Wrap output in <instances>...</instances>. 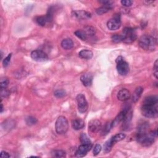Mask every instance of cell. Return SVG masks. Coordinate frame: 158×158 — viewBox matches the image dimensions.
Returning a JSON list of instances; mask_svg holds the SVG:
<instances>
[{"label": "cell", "instance_id": "1", "mask_svg": "<svg viewBox=\"0 0 158 158\" xmlns=\"http://www.w3.org/2000/svg\"><path fill=\"white\" fill-rule=\"evenodd\" d=\"M157 130L151 131L150 132H137V142L144 146H148L151 145L157 137Z\"/></svg>", "mask_w": 158, "mask_h": 158}, {"label": "cell", "instance_id": "2", "mask_svg": "<svg viewBox=\"0 0 158 158\" xmlns=\"http://www.w3.org/2000/svg\"><path fill=\"white\" fill-rule=\"evenodd\" d=\"M139 46L146 51H152L156 48V40L151 35H144L139 39Z\"/></svg>", "mask_w": 158, "mask_h": 158}, {"label": "cell", "instance_id": "3", "mask_svg": "<svg viewBox=\"0 0 158 158\" xmlns=\"http://www.w3.org/2000/svg\"><path fill=\"white\" fill-rule=\"evenodd\" d=\"M55 128L58 134L63 135L69 130V122L64 116H59L56 122Z\"/></svg>", "mask_w": 158, "mask_h": 158}, {"label": "cell", "instance_id": "4", "mask_svg": "<svg viewBox=\"0 0 158 158\" xmlns=\"http://www.w3.org/2000/svg\"><path fill=\"white\" fill-rule=\"evenodd\" d=\"M142 114L148 118H155L158 115V111L157 105L149 106L143 105L141 108Z\"/></svg>", "mask_w": 158, "mask_h": 158}, {"label": "cell", "instance_id": "5", "mask_svg": "<svg viewBox=\"0 0 158 158\" xmlns=\"http://www.w3.org/2000/svg\"><path fill=\"white\" fill-rule=\"evenodd\" d=\"M117 62V70L118 73L122 76L126 75L129 72V65L124 60L122 56H119L116 59Z\"/></svg>", "mask_w": 158, "mask_h": 158}, {"label": "cell", "instance_id": "6", "mask_svg": "<svg viewBox=\"0 0 158 158\" xmlns=\"http://www.w3.org/2000/svg\"><path fill=\"white\" fill-rule=\"evenodd\" d=\"M123 42L125 43H132L137 39V34L133 29L126 27L123 30Z\"/></svg>", "mask_w": 158, "mask_h": 158}, {"label": "cell", "instance_id": "7", "mask_svg": "<svg viewBox=\"0 0 158 158\" xmlns=\"http://www.w3.org/2000/svg\"><path fill=\"white\" fill-rule=\"evenodd\" d=\"M121 26V16L119 14H116L114 17L110 19L107 22V27L110 30H116L119 29Z\"/></svg>", "mask_w": 158, "mask_h": 158}, {"label": "cell", "instance_id": "8", "mask_svg": "<svg viewBox=\"0 0 158 158\" xmlns=\"http://www.w3.org/2000/svg\"><path fill=\"white\" fill-rule=\"evenodd\" d=\"M77 102L78 105V110L81 113H84L88 109V103L86 100L85 97L83 94H79L77 96Z\"/></svg>", "mask_w": 158, "mask_h": 158}, {"label": "cell", "instance_id": "9", "mask_svg": "<svg viewBox=\"0 0 158 158\" xmlns=\"http://www.w3.org/2000/svg\"><path fill=\"white\" fill-rule=\"evenodd\" d=\"M31 58L37 62H44L48 59V56L41 50H35L31 53Z\"/></svg>", "mask_w": 158, "mask_h": 158}, {"label": "cell", "instance_id": "10", "mask_svg": "<svg viewBox=\"0 0 158 158\" xmlns=\"http://www.w3.org/2000/svg\"><path fill=\"white\" fill-rule=\"evenodd\" d=\"M53 19V15L51 11H49L48 13L46 16H38L35 18V22L37 24L40 26H44L48 22H50Z\"/></svg>", "mask_w": 158, "mask_h": 158}, {"label": "cell", "instance_id": "11", "mask_svg": "<svg viewBox=\"0 0 158 158\" xmlns=\"http://www.w3.org/2000/svg\"><path fill=\"white\" fill-rule=\"evenodd\" d=\"M92 148V144H82L78 148L75 156L77 157H82L86 156L87 153Z\"/></svg>", "mask_w": 158, "mask_h": 158}, {"label": "cell", "instance_id": "12", "mask_svg": "<svg viewBox=\"0 0 158 158\" xmlns=\"http://www.w3.org/2000/svg\"><path fill=\"white\" fill-rule=\"evenodd\" d=\"M101 129V123L97 119L92 120L88 124V130L92 133H97Z\"/></svg>", "mask_w": 158, "mask_h": 158}, {"label": "cell", "instance_id": "13", "mask_svg": "<svg viewBox=\"0 0 158 158\" xmlns=\"http://www.w3.org/2000/svg\"><path fill=\"white\" fill-rule=\"evenodd\" d=\"M130 96H131V94H130V92H129V90L126 88H123V89H121L118 92L117 97L119 101H126L128 99H130Z\"/></svg>", "mask_w": 158, "mask_h": 158}, {"label": "cell", "instance_id": "14", "mask_svg": "<svg viewBox=\"0 0 158 158\" xmlns=\"http://www.w3.org/2000/svg\"><path fill=\"white\" fill-rule=\"evenodd\" d=\"M80 80L84 86H90L92 84L93 76L90 73L83 74L80 77Z\"/></svg>", "mask_w": 158, "mask_h": 158}, {"label": "cell", "instance_id": "15", "mask_svg": "<svg viewBox=\"0 0 158 158\" xmlns=\"http://www.w3.org/2000/svg\"><path fill=\"white\" fill-rule=\"evenodd\" d=\"M72 14L74 16L79 19H88L92 17L91 14L85 11H74Z\"/></svg>", "mask_w": 158, "mask_h": 158}, {"label": "cell", "instance_id": "16", "mask_svg": "<svg viewBox=\"0 0 158 158\" xmlns=\"http://www.w3.org/2000/svg\"><path fill=\"white\" fill-rule=\"evenodd\" d=\"M158 98L157 96H149L145 98L143 101V105H149V106H155L157 104Z\"/></svg>", "mask_w": 158, "mask_h": 158}, {"label": "cell", "instance_id": "17", "mask_svg": "<svg viewBox=\"0 0 158 158\" xmlns=\"http://www.w3.org/2000/svg\"><path fill=\"white\" fill-rule=\"evenodd\" d=\"M143 92V88L141 86H139L137 87L136 89H135V92L133 93L132 95V101L134 103H137L139 99L140 98L142 93Z\"/></svg>", "mask_w": 158, "mask_h": 158}, {"label": "cell", "instance_id": "18", "mask_svg": "<svg viewBox=\"0 0 158 158\" xmlns=\"http://www.w3.org/2000/svg\"><path fill=\"white\" fill-rule=\"evenodd\" d=\"M61 44L63 49L68 50H71L73 48L74 42L71 38H65L62 41Z\"/></svg>", "mask_w": 158, "mask_h": 158}, {"label": "cell", "instance_id": "19", "mask_svg": "<svg viewBox=\"0 0 158 158\" xmlns=\"http://www.w3.org/2000/svg\"><path fill=\"white\" fill-rule=\"evenodd\" d=\"M72 125L74 130H79L85 127V122L82 119H77L72 121Z\"/></svg>", "mask_w": 158, "mask_h": 158}, {"label": "cell", "instance_id": "20", "mask_svg": "<svg viewBox=\"0 0 158 158\" xmlns=\"http://www.w3.org/2000/svg\"><path fill=\"white\" fill-rule=\"evenodd\" d=\"M93 52L90 50H83L82 51H80L79 53V56L84 59H92L93 57Z\"/></svg>", "mask_w": 158, "mask_h": 158}, {"label": "cell", "instance_id": "21", "mask_svg": "<svg viewBox=\"0 0 158 158\" xmlns=\"http://www.w3.org/2000/svg\"><path fill=\"white\" fill-rule=\"evenodd\" d=\"M125 135L124 133H118V134L115 135L114 136H113L111 138V139H112V142L115 143L116 142L123 140L124 139H125Z\"/></svg>", "mask_w": 158, "mask_h": 158}, {"label": "cell", "instance_id": "22", "mask_svg": "<svg viewBox=\"0 0 158 158\" xmlns=\"http://www.w3.org/2000/svg\"><path fill=\"white\" fill-rule=\"evenodd\" d=\"M75 35L79 38L80 40H83V41H86L88 38V35H86V33H85V32L84 30H77L75 32Z\"/></svg>", "mask_w": 158, "mask_h": 158}, {"label": "cell", "instance_id": "23", "mask_svg": "<svg viewBox=\"0 0 158 158\" xmlns=\"http://www.w3.org/2000/svg\"><path fill=\"white\" fill-rule=\"evenodd\" d=\"M111 9H112L111 7L106 6H103L102 7H100V8H98L96 10V13L98 15H102L103 14H105V13L109 12Z\"/></svg>", "mask_w": 158, "mask_h": 158}, {"label": "cell", "instance_id": "24", "mask_svg": "<svg viewBox=\"0 0 158 158\" xmlns=\"http://www.w3.org/2000/svg\"><path fill=\"white\" fill-rule=\"evenodd\" d=\"M51 155L54 157H64L66 156V153L63 150H54L51 152Z\"/></svg>", "mask_w": 158, "mask_h": 158}, {"label": "cell", "instance_id": "25", "mask_svg": "<svg viewBox=\"0 0 158 158\" xmlns=\"http://www.w3.org/2000/svg\"><path fill=\"white\" fill-rule=\"evenodd\" d=\"M114 145V143L112 142V140L111 138V139L109 140H108L107 142H106L105 143L104 145V151L106 153H109L111 150V149H112V146H113Z\"/></svg>", "mask_w": 158, "mask_h": 158}, {"label": "cell", "instance_id": "26", "mask_svg": "<svg viewBox=\"0 0 158 158\" xmlns=\"http://www.w3.org/2000/svg\"><path fill=\"white\" fill-rule=\"evenodd\" d=\"M80 140L82 144H91L92 142L85 133H82L80 136Z\"/></svg>", "mask_w": 158, "mask_h": 158}, {"label": "cell", "instance_id": "27", "mask_svg": "<svg viewBox=\"0 0 158 158\" xmlns=\"http://www.w3.org/2000/svg\"><path fill=\"white\" fill-rule=\"evenodd\" d=\"M84 31L85 32V33H86V35L88 36H93L95 35V33H96V30L94 27H90V26H87L85 28Z\"/></svg>", "mask_w": 158, "mask_h": 158}, {"label": "cell", "instance_id": "28", "mask_svg": "<svg viewBox=\"0 0 158 158\" xmlns=\"http://www.w3.org/2000/svg\"><path fill=\"white\" fill-rule=\"evenodd\" d=\"M54 95L56 98H63L64 97H65L66 95V92H65L64 90L59 89V90H56V91L54 93Z\"/></svg>", "mask_w": 158, "mask_h": 158}, {"label": "cell", "instance_id": "29", "mask_svg": "<svg viewBox=\"0 0 158 158\" xmlns=\"http://www.w3.org/2000/svg\"><path fill=\"white\" fill-rule=\"evenodd\" d=\"M123 35H119V34H114L111 37V39L112 41L114 43H120L121 41H123Z\"/></svg>", "mask_w": 158, "mask_h": 158}, {"label": "cell", "instance_id": "30", "mask_svg": "<svg viewBox=\"0 0 158 158\" xmlns=\"http://www.w3.org/2000/svg\"><path fill=\"white\" fill-rule=\"evenodd\" d=\"M112 127V123L111 122H107L106 123V124L105 125V126L104 127V128H103V130H102V135H107L109 131L111 130V128Z\"/></svg>", "mask_w": 158, "mask_h": 158}, {"label": "cell", "instance_id": "31", "mask_svg": "<svg viewBox=\"0 0 158 158\" xmlns=\"http://www.w3.org/2000/svg\"><path fill=\"white\" fill-rule=\"evenodd\" d=\"M26 122L27 125L31 126V125H33L36 124L37 122V120L36 118H35L32 116H29L26 118Z\"/></svg>", "mask_w": 158, "mask_h": 158}, {"label": "cell", "instance_id": "32", "mask_svg": "<svg viewBox=\"0 0 158 158\" xmlns=\"http://www.w3.org/2000/svg\"><path fill=\"white\" fill-rule=\"evenodd\" d=\"M9 84V80L7 78H2L0 82V88L1 89H5Z\"/></svg>", "mask_w": 158, "mask_h": 158}, {"label": "cell", "instance_id": "33", "mask_svg": "<svg viewBox=\"0 0 158 158\" xmlns=\"http://www.w3.org/2000/svg\"><path fill=\"white\" fill-rule=\"evenodd\" d=\"M11 56H12V54H9L3 60V67H8L11 62Z\"/></svg>", "mask_w": 158, "mask_h": 158}, {"label": "cell", "instance_id": "34", "mask_svg": "<svg viewBox=\"0 0 158 158\" xmlns=\"http://www.w3.org/2000/svg\"><path fill=\"white\" fill-rule=\"evenodd\" d=\"M101 149H102L101 146L100 144H97L94 146V148H93V155L95 156L98 155L100 154V153L101 152Z\"/></svg>", "mask_w": 158, "mask_h": 158}, {"label": "cell", "instance_id": "35", "mask_svg": "<svg viewBox=\"0 0 158 158\" xmlns=\"http://www.w3.org/2000/svg\"><path fill=\"white\" fill-rule=\"evenodd\" d=\"M99 2L101 4H103L104 6H109V7L112 8V2H111V1H108V0H102V1H100Z\"/></svg>", "mask_w": 158, "mask_h": 158}, {"label": "cell", "instance_id": "36", "mask_svg": "<svg viewBox=\"0 0 158 158\" xmlns=\"http://www.w3.org/2000/svg\"><path fill=\"white\" fill-rule=\"evenodd\" d=\"M133 2L130 0H122L121 1V4L125 7H129L132 5Z\"/></svg>", "mask_w": 158, "mask_h": 158}, {"label": "cell", "instance_id": "37", "mask_svg": "<svg viewBox=\"0 0 158 158\" xmlns=\"http://www.w3.org/2000/svg\"><path fill=\"white\" fill-rule=\"evenodd\" d=\"M1 94L2 97L6 98L9 95L10 93L8 90L6 88H5V89H1Z\"/></svg>", "mask_w": 158, "mask_h": 158}, {"label": "cell", "instance_id": "38", "mask_svg": "<svg viewBox=\"0 0 158 158\" xmlns=\"http://www.w3.org/2000/svg\"><path fill=\"white\" fill-rule=\"evenodd\" d=\"M1 157H3V158H8V157H10V155L8 153H7L6 151H2L1 152Z\"/></svg>", "mask_w": 158, "mask_h": 158}, {"label": "cell", "instance_id": "39", "mask_svg": "<svg viewBox=\"0 0 158 158\" xmlns=\"http://www.w3.org/2000/svg\"><path fill=\"white\" fill-rule=\"evenodd\" d=\"M3 104L2 103L1 104V112L2 113L3 112Z\"/></svg>", "mask_w": 158, "mask_h": 158}]
</instances>
